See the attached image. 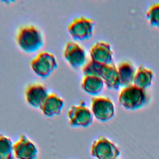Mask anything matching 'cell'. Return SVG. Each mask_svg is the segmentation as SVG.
Returning a JSON list of instances; mask_svg holds the SVG:
<instances>
[{
	"label": "cell",
	"instance_id": "6da1fadb",
	"mask_svg": "<svg viewBox=\"0 0 159 159\" xmlns=\"http://www.w3.org/2000/svg\"><path fill=\"white\" fill-rule=\"evenodd\" d=\"M16 42L23 52L32 53L43 46L44 39L42 32L38 27L33 25H27L19 29Z\"/></svg>",
	"mask_w": 159,
	"mask_h": 159
},
{
	"label": "cell",
	"instance_id": "7a4b0ae2",
	"mask_svg": "<svg viewBox=\"0 0 159 159\" xmlns=\"http://www.w3.org/2000/svg\"><path fill=\"white\" fill-rule=\"evenodd\" d=\"M148 98V93L145 89L131 84L121 89L118 97V102L126 109L135 110L144 106Z\"/></svg>",
	"mask_w": 159,
	"mask_h": 159
},
{
	"label": "cell",
	"instance_id": "3957f363",
	"mask_svg": "<svg viewBox=\"0 0 159 159\" xmlns=\"http://www.w3.org/2000/svg\"><path fill=\"white\" fill-rule=\"evenodd\" d=\"M30 66L37 76L46 78L57 68L58 62L53 53L41 52L30 61Z\"/></svg>",
	"mask_w": 159,
	"mask_h": 159
},
{
	"label": "cell",
	"instance_id": "277c9868",
	"mask_svg": "<svg viewBox=\"0 0 159 159\" xmlns=\"http://www.w3.org/2000/svg\"><path fill=\"white\" fill-rule=\"evenodd\" d=\"M91 155L97 159H117L120 150L109 139L100 135L92 143Z\"/></svg>",
	"mask_w": 159,
	"mask_h": 159
},
{
	"label": "cell",
	"instance_id": "5b68a950",
	"mask_svg": "<svg viewBox=\"0 0 159 159\" xmlns=\"http://www.w3.org/2000/svg\"><path fill=\"white\" fill-rule=\"evenodd\" d=\"M94 25L95 22L93 19L84 16L78 17L69 24L68 31L73 39L84 40L92 36Z\"/></svg>",
	"mask_w": 159,
	"mask_h": 159
},
{
	"label": "cell",
	"instance_id": "8992f818",
	"mask_svg": "<svg viewBox=\"0 0 159 159\" xmlns=\"http://www.w3.org/2000/svg\"><path fill=\"white\" fill-rule=\"evenodd\" d=\"M91 110L94 117L101 122L111 119L115 114V105L107 97H94L91 101Z\"/></svg>",
	"mask_w": 159,
	"mask_h": 159
},
{
	"label": "cell",
	"instance_id": "52a82bcc",
	"mask_svg": "<svg viewBox=\"0 0 159 159\" xmlns=\"http://www.w3.org/2000/svg\"><path fill=\"white\" fill-rule=\"evenodd\" d=\"M68 117L70 124L73 127H86L93 120L91 110L84 104L71 106L68 112Z\"/></svg>",
	"mask_w": 159,
	"mask_h": 159
},
{
	"label": "cell",
	"instance_id": "ba28073f",
	"mask_svg": "<svg viewBox=\"0 0 159 159\" xmlns=\"http://www.w3.org/2000/svg\"><path fill=\"white\" fill-rule=\"evenodd\" d=\"M65 60L74 68L83 66L86 60L85 49L79 43L75 42H68L63 50Z\"/></svg>",
	"mask_w": 159,
	"mask_h": 159
},
{
	"label": "cell",
	"instance_id": "9c48e42d",
	"mask_svg": "<svg viewBox=\"0 0 159 159\" xmlns=\"http://www.w3.org/2000/svg\"><path fill=\"white\" fill-rule=\"evenodd\" d=\"M13 151L17 159H36L39 153L35 143L24 134L13 144Z\"/></svg>",
	"mask_w": 159,
	"mask_h": 159
},
{
	"label": "cell",
	"instance_id": "30bf717a",
	"mask_svg": "<svg viewBox=\"0 0 159 159\" xmlns=\"http://www.w3.org/2000/svg\"><path fill=\"white\" fill-rule=\"evenodd\" d=\"M48 95L47 88L41 83L29 84L25 91L26 102L34 107H40Z\"/></svg>",
	"mask_w": 159,
	"mask_h": 159
},
{
	"label": "cell",
	"instance_id": "8fae6325",
	"mask_svg": "<svg viewBox=\"0 0 159 159\" xmlns=\"http://www.w3.org/2000/svg\"><path fill=\"white\" fill-rule=\"evenodd\" d=\"M91 60L95 61L109 64L112 63L113 51L109 43L100 41L96 42L89 51Z\"/></svg>",
	"mask_w": 159,
	"mask_h": 159
},
{
	"label": "cell",
	"instance_id": "7c38bea8",
	"mask_svg": "<svg viewBox=\"0 0 159 159\" xmlns=\"http://www.w3.org/2000/svg\"><path fill=\"white\" fill-rule=\"evenodd\" d=\"M63 99L56 93H50L45 99L40 109L47 117L59 115L64 106Z\"/></svg>",
	"mask_w": 159,
	"mask_h": 159
},
{
	"label": "cell",
	"instance_id": "4fadbf2b",
	"mask_svg": "<svg viewBox=\"0 0 159 159\" xmlns=\"http://www.w3.org/2000/svg\"><path fill=\"white\" fill-rule=\"evenodd\" d=\"M100 77L104 80L105 85L109 89L117 90L121 86L117 68L113 62L104 64Z\"/></svg>",
	"mask_w": 159,
	"mask_h": 159
},
{
	"label": "cell",
	"instance_id": "5bb4252c",
	"mask_svg": "<svg viewBox=\"0 0 159 159\" xmlns=\"http://www.w3.org/2000/svg\"><path fill=\"white\" fill-rule=\"evenodd\" d=\"M104 84L102 78L95 75H84L81 81V87L83 91L93 96L100 93Z\"/></svg>",
	"mask_w": 159,
	"mask_h": 159
},
{
	"label": "cell",
	"instance_id": "9a60e30c",
	"mask_svg": "<svg viewBox=\"0 0 159 159\" xmlns=\"http://www.w3.org/2000/svg\"><path fill=\"white\" fill-rule=\"evenodd\" d=\"M153 75V71L151 69L140 65L136 70L133 84L139 88L146 89L151 85Z\"/></svg>",
	"mask_w": 159,
	"mask_h": 159
},
{
	"label": "cell",
	"instance_id": "2e32d148",
	"mask_svg": "<svg viewBox=\"0 0 159 159\" xmlns=\"http://www.w3.org/2000/svg\"><path fill=\"white\" fill-rule=\"evenodd\" d=\"M120 86H127L133 84V81L136 70L134 66L129 61H124L119 63L117 66Z\"/></svg>",
	"mask_w": 159,
	"mask_h": 159
},
{
	"label": "cell",
	"instance_id": "e0dca14e",
	"mask_svg": "<svg viewBox=\"0 0 159 159\" xmlns=\"http://www.w3.org/2000/svg\"><path fill=\"white\" fill-rule=\"evenodd\" d=\"M0 159H14L12 142L3 134H0Z\"/></svg>",
	"mask_w": 159,
	"mask_h": 159
},
{
	"label": "cell",
	"instance_id": "ac0fdd59",
	"mask_svg": "<svg viewBox=\"0 0 159 159\" xmlns=\"http://www.w3.org/2000/svg\"><path fill=\"white\" fill-rule=\"evenodd\" d=\"M104 64L90 60L86 63L83 68L82 71L84 75H95L100 76Z\"/></svg>",
	"mask_w": 159,
	"mask_h": 159
},
{
	"label": "cell",
	"instance_id": "d6986e66",
	"mask_svg": "<svg viewBox=\"0 0 159 159\" xmlns=\"http://www.w3.org/2000/svg\"><path fill=\"white\" fill-rule=\"evenodd\" d=\"M151 25L159 27V2L152 4L146 14Z\"/></svg>",
	"mask_w": 159,
	"mask_h": 159
}]
</instances>
